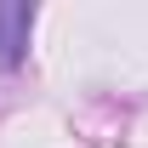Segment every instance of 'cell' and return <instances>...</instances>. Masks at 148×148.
Here are the masks:
<instances>
[{
  "label": "cell",
  "instance_id": "cell-1",
  "mask_svg": "<svg viewBox=\"0 0 148 148\" xmlns=\"http://www.w3.org/2000/svg\"><path fill=\"white\" fill-rule=\"evenodd\" d=\"M29 34H34V6H0V69H17L29 57Z\"/></svg>",
  "mask_w": 148,
  "mask_h": 148
}]
</instances>
